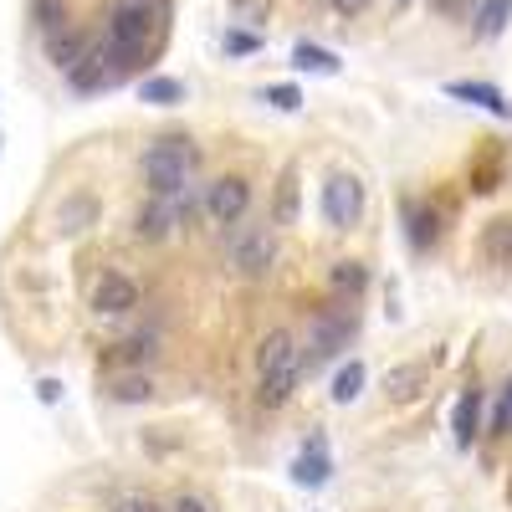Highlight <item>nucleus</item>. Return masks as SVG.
<instances>
[{"instance_id": "obj_3", "label": "nucleus", "mask_w": 512, "mask_h": 512, "mask_svg": "<svg viewBox=\"0 0 512 512\" xmlns=\"http://www.w3.org/2000/svg\"><path fill=\"white\" fill-rule=\"evenodd\" d=\"M195 164H200V154H195L190 134H159V139L144 149V159H139L144 185H149L154 195H169V190L190 185V180H195Z\"/></svg>"}, {"instance_id": "obj_20", "label": "nucleus", "mask_w": 512, "mask_h": 512, "mask_svg": "<svg viewBox=\"0 0 512 512\" xmlns=\"http://www.w3.org/2000/svg\"><path fill=\"white\" fill-rule=\"evenodd\" d=\"M139 103H149V108H180L185 103V82L180 77H139Z\"/></svg>"}, {"instance_id": "obj_17", "label": "nucleus", "mask_w": 512, "mask_h": 512, "mask_svg": "<svg viewBox=\"0 0 512 512\" xmlns=\"http://www.w3.org/2000/svg\"><path fill=\"white\" fill-rule=\"evenodd\" d=\"M446 98L472 103V108H487V113H497V118L512 123V103H507L502 88H492V82H446Z\"/></svg>"}, {"instance_id": "obj_33", "label": "nucleus", "mask_w": 512, "mask_h": 512, "mask_svg": "<svg viewBox=\"0 0 512 512\" xmlns=\"http://www.w3.org/2000/svg\"><path fill=\"white\" fill-rule=\"evenodd\" d=\"M328 6H333L338 16H364V11L374 6V0H328Z\"/></svg>"}, {"instance_id": "obj_12", "label": "nucleus", "mask_w": 512, "mask_h": 512, "mask_svg": "<svg viewBox=\"0 0 512 512\" xmlns=\"http://www.w3.org/2000/svg\"><path fill=\"white\" fill-rule=\"evenodd\" d=\"M41 47H47V62L57 67V72H72L82 57H88L93 47H98V41L88 36V31H82V26H57V31H47V36H41Z\"/></svg>"}, {"instance_id": "obj_22", "label": "nucleus", "mask_w": 512, "mask_h": 512, "mask_svg": "<svg viewBox=\"0 0 512 512\" xmlns=\"http://www.w3.org/2000/svg\"><path fill=\"white\" fill-rule=\"evenodd\" d=\"M507 21H512V0H482L477 16H472V31H477L482 41H497V36L507 31Z\"/></svg>"}, {"instance_id": "obj_6", "label": "nucleus", "mask_w": 512, "mask_h": 512, "mask_svg": "<svg viewBox=\"0 0 512 512\" xmlns=\"http://www.w3.org/2000/svg\"><path fill=\"white\" fill-rule=\"evenodd\" d=\"M205 221L210 226H241L246 221V210H251V180L246 175H216L205 185Z\"/></svg>"}, {"instance_id": "obj_1", "label": "nucleus", "mask_w": 512, "mask_h": 512, "mask_svg": "<svg viewBox=\"0 0 512 512\" xmlns=\"http://www.w3.org/2000/svg\"><path fill=\"white\" fill-rule=\"evenodd\" d=\"M169 0H118L108 6V21H103V41L113 47V57L123 67H144L154 52H159V36L169 26Z\"/></svg>"}, {"instance_id": "obj_24", "label": "nucleus", "mask_w": 512, "mask_h": 512, "mask_svg": "<svg viewBox=\"0 0 512 512\" xmlns=\"http://www.w3.org/2000/svg\"><path fill=\"white\" fill-rule=\"evenodd\" d=\"M108 400H118V405H144V400H154V379H149V374H113Z\"/></svg>"}, {"instance_id": "obj_19", "label": "nucleus", "mask_w": 512, "mask_h": 512, "mask_svg": "<svg viewBox=\"0 0 512 512\" xmlns=\"http://www.w3.org/2000/svg\"><path fill=\"white\" fill-rule=\"evenodd\" d=\"M292 67H297V72H313V77H333L338 67H344V57L303 36V41H292Z\"/></svg>"}, {"instance_id": "obj_15", "label": "nucleus", "mask_w": 512, "mask_h": 512, "mask_svg": "<svg viewBox=\"0 0 512 512\" xmlns=\"http://www.w3.org/2000/svg\"><path fill=\"white\" fill-rule=\"evenodd\" d=\"M333 477V456H328V441L323 436H313L303 451L292 456V482L297 487H323Z\"/></svg>"}, {"instance_id": "obj_9", "label": "nucleus", "mask_w": 512, "mask_h": 512, "mask_svg": "<svg viewBox=\"0 0 512 512\" xmlns=\"http://www.w3.org/2000/svg\"><path fill=\"white\" fill-rule=\"evenodd\" d=\"M185 221H180V210H175V200L169 195H154L149 190V200L134 210V226H128V236H134L139 246H164L169 236H175Z\"/></svg>"}, {"instance_id": "obj_25", "label": "nucleus", "mask_w": 512, "mask_h": 512, "mask_svg": "<svg viewBox=\"0 0 512 512\" xmlns=\"http://www.w3.org/2000/svg\"><path fill=\"white\" fill-rule=\"evenodd\" d=\"M364 379H369L364 359H349L344 369L333 374V405H354V400L364 395Z\"/></svg>"}, {"instance_id": "obj_23", "label": "nucleus", "mask_w": 512, "mask_h": 512, "mask_svg": "<svg viewBox=\"0 0 512 512\" xmlns=\"http://www.w3.org/2000/svg\"><path fill=\"white\" fill-rule=\"evenodd\" d=\"M272 226H297V164H287V169H282V180H277Z\"/></svg>"}, {"instance_id": "obj_30", "label": "nucleus", "mask_w": 512, "mask_h": 512, "mask_svg": "<svg viewBox=\"0 0 512 512\" xmlns=\"http://www.w3.org/2000/svg\"><path fill=\"white\" fill-rule=\"evenodd\" d=\"M113 512H169V507L149 492H123V497H113Z\"/></svg>"}, {"instance_id": "obj_8", "label": "nucleus", "mask_w": 512, "mask_h": 512, "mask_svg": "<svg viewBox=\"0 0 512 512\" xmlns=\"http://www.w3.org/2000/svg\"><path fill=\"white\" fill-rule=\"evenodd\" d=\"M123 72H128V67L113 57V47H108V41H98V47H93L88 57H82V62L67 72V82H72V93L88 98V93H108V88H118Z\"/></svg>"}, {"instance_id": "obj_31", "label": "nucleus", "mask_w": 512, "mask_h": 512, "mask_svg": "<svg viewBox=\"0 0 512 512\" xmlns=\"http://www.w3.org/2000/svg\"><path fill=\"white\" fill-rule=\"evenodd\" d=\"M512 431V379H507V390L497 400V415H492V436H507Z\"/></svg>"}, {"instance_id": "obj_14", "label": "nucleus", "mask_w": 512, "mask_h": 512, "mask_svg": "<svg viewBox=\"0 0 512 512\" xmlns=\"http://www.w3.org/2000/svg\"><path fill=\"white\" fill-rule=\"evenodd\" d=\"M98 216H103L98 195L72 190V195H62V205L52 210V231H57V236H82L88 226H98Z\"/></svg>"}, {"instance_id": "obj_18", "label": "nucleus", "mask_w": 512, "mask_h": 512, "mask_svg": "<svg viewBox=\"0 0 512 512\" xmlns=\"http://www.w3.org/2000/svg\"><path fill=\"white\" fill-rule=\"evenodd\" d=\"M477 251L487 267H512V216H492L477 236Z\"/></svg>"}, {"instance_id": "obj_5", "label": "nucleus", "mask_w": 512, "mask_h": 512, "mask_svg": "<svg viewBox=\"0 0 512 512\" xmlns=\"http://www.w3.org/2000/svg\"><path fill=\"white\" fill-rule=\"evenodd\" d=\"M364 180L349 175V169H333L323 180V195H318V210H323V226L328 231H354L364 221Z\"/></svg>"}, {"instance_id": "obj_11", "label": "nucleus", "mask_w": 512, "mask_h": 512, "mask_svg": "<svg viewBox=\"0 0 512 512\" xmlns=\"http://www.w3.org/2000/svg\"><path fill=\"white\" fill-rule=\"evenodd\" d=\"M436 364H441V354H431V359H405V364H390V369H384V400H395V405H410V400H420L425 390H431V374H436Z\"/></svg>"}, {"instance_id": "obj_7", "label": "nucleus", "mask_w": 512, "mask_h": 512, "mask_svg": "<svg viewBox=\"0 0 512 512\" xmlns=\"http://www.w3.org/2000/svg\"><path fill=\"white\" fill-rule=\"evenodd\" d=\"M231 267H236V277H246V282H262V277L277 267V231H272V226L241 231L236 246H231Z\"/></svg>"}, {"instance_id": "obj_2", "label": "nucleus", "mask_w": 512, "mask_h": 512, "mask_svg": "<svg viewBox=\"0 0 512 512\" xmlns=\"http://www.w3.org/2000/svg\"><path fill=\"white\" fill-rule=\"evenodd\" d=\"M303 369H308L303 338L292 328H272L262 344H256V405L282 410L297 395V384H303Z\"/></svg>"}, {"instance_id": "obj_28", "label": "nucleus", "mask_w": 512, "mask_h": 512, "mask_svg": "<svg viewBox=\"0 0 512 512\" xmlns=\"http://www.w3.org/2000/svg\"><path fill=\"white\" fill-rule=\"evenodd\" d=\"M221 47H226V57H256V52H262V47H267V41H262V36H256V31H241V26H226V36H221Z\"/></svg>"}, {"instance_id": "obj_4", "label": "nucleus", "mask_w": 512, "mask_h": 512, "mask_svg": "<svg viewBox=\"0 0 512 512\" xmlns=\"http://www.w3.org/2000/svg\"><path fill=\"white\" fill-rule=\"evenodd\" d=\"M354 328H359L354 303H349V308H323V313H313V323H308V333H303L308 369L328 364L333 354H344V349H349V338H354Z\"/></svg>"}, {"instance_id": "obj_16", "label": "nucleus", "mask_w": 512, "mask_h": 512, "mask_svg": "<svg viewBox=\"0 0 512 512\" xmlns=\"http://www.w3.org/2000/svg\"><path fill=\"white\" fill-rule=\"evenodd\" d=\"M451 436L456 446H472L482 436V390L477 384H466V390L456 395V410H451Z\"/></svg>"}, {"instance_id": "obj_26", "label": "nucleus", "mask_w": 512, "mask_h": 512, "mask_svg": "<svg viewBox=\"0 0 512 512\" xmlns=\"http://www.w3.org/2000/svg\"><path fill=\"white\" fill-rule=\"evenodd\" d=\"M369 287V267L364 262H333V292H349V303Z\"/></svg>"}, {"instance_id": "obj_10", "label": "nucleus", "mask_w": 512, "mask_h": 512, "mask_svg": "<svg viewBox=\"0 0 512 512\" xmlns=\"http://www.w3.org/2000/svg\"><path fill=\"white\" fill-rule=\"evenodd\" d=\"M88 308L98 318H128L139 308V282L128 272H103L93 287H88Z\"/></svg>"}, {"instance_id": "obj_27", "label": "nucleus", "mask_w": 512, "mask_h": 512, "mask_svg": "<svg viewBox=\"0 0 512 512\" xmlns=\"http://www.w3.org/2000/svg\"><path fill=\"white\" fill-rule=\"evenodd\" d=\"M31 26L47 36L57 26H67V0H31Z\"/></svg>"}, {"instance_id": "obj_13", "label": "nucleus", "mask_w": 512, "mask_h": 512, "mask_svg": "<svg viewBox=\"0 0 512 512\" xmlns=\"http://www.w3.org/2000/svg\"><path fill=\"white\" fill-rule=\"evenodd\" d=\"M159 359V338L154 333H134V338H118V344H108L103 349V369L108 374H128V369H144V364H154Z\"/></svg>"}, {"instance_id": "obj_34", "label": "nucleus", "mask_w": 512, "mask_h": 512, "mask_svg": "<svg viewBox=\"0 0 512 512\" xmlns=\"http://www.w3.org/2000/svg\"><path fill=\"white\" fill-rule=\"evenodd\" d=\"M36 390H41V400H47V405H57V395H62V384H57V379H41Z\"/></svg>"}, {"instance_id": "obj_32", "label": "nucleus", "mask_w": 512, "mask_h": 512, "mask_svg": "<svg viewBox=\"0 0 512 512\" xmlns=\"http://www.w3.org/2000/svg\"><path fill=\"white\" fill-rule=\"evenodd\" d=\"M169 512H216L205 497H195V492H180L175 502H169Z\"/></svg>"}, {"instance_id": "obj_29", "label": "nucleus", "mask_w": 512, "mask_h": 512, "mask_svg": "<svg viewBox=\"0 0 512 512\" xmlns=\"http://www.w3.org/2000/svg\"><path fill=\"white\" fill-rule=\"evenodd\" d=\"M262 98H267L272 108H282V113H297V108H303V88H297V82H272Z\"/></svg>"}, {"instance_id": "obj_21", "label": "nucleus", "mask_w": 512, "mask_h": 512, "mask_svg": "<svg viewBox=\"0 0 512 512\" xmlns=\"http://www.w3.org/2000/svg\"><path fill=\"white\" fill-rule=\"evenodd\" d=\"M405 231H410V246L415 251H431L441 226H436V210H420L415 200H405Z\"/></svg>"}]
</instances>
